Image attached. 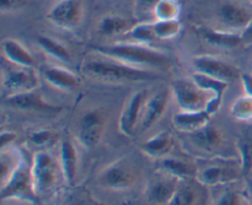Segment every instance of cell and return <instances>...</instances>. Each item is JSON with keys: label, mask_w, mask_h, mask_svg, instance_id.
Wrapping results in <instances>:
<instances>
[{"label": "cell", "mask_w": 252, "mask_h": 205, "mask_svg": "<svg viewBox=\"0 0 252 205\" xmlns=\"http://www.w3.org/2000/svg\"><path fill=\"white\" fill-rule=\"evenodd\" d=\"M1 53L5 60L9 61L11 65L21 66V68L36 66V59L32 53H30L29 49L16 39H4L1 43Z\"/></svg>", "instance_id": "cell-21"}, {"label": "cell", "mask_w": 252, "mask_h": 205, "mask_svg": "<svg viewBox=\"0 0 252 205\" xmlns=\"http://www.w3.org/2000/svg\"><path fill=\"white\" fill-rule=\"evenodd\" d=\"M169 98L170 95L166 90L154 93L147 98L143 107L142 118H140V127L143 130L149 129L164 116L169 106Z\"/></svg>", "instance_id": "cell-17"}, {"label": "cell", "mask_w": 252, "mask_h": 205, "mask_svg": "<svg viewBox=\"0 0 252 205\" xmlns=\"http://www.w3.org/2000/svg\"><path fill=\"white\" fill-rule=\"evenodd\" d=\"M106 128V116L102 110H90L80 118L78 124V140L86 149H93L102 139Z\"/></svg>", "instance_id": "cell-8"}, {"label": "cell", "mask_w": 252, "mask_h": 205, "mask_svg": "<svg viewBox=\"0 0 252 205\" xmlns=\"http://www.w3.org/2000/svg\"><path fill=\"white\" fill-rule=\"evenodd\" d=\"M32 178L37 196H43L56 188L59 176L63 177L59 162L46 150H39L32 159Z\"/></svg>", "instance_id": "cell-4"}, {"label": "cell", "mask_w": 252, "mask_h": 205, "mask_svg": "<svg viewBox=\"0 0 252 205\" xmlns=\"http://www.w3.org/2000/svg\"><path fill=\"white\" fill-rule=\"evenodd\" d=\"M219 19L231 29H245L252 21V14L238 2H224L219 9Z\"/></svg>", "instance_id": "cell-19"}, {"label": "cell", "mask_w": 252, "mask_h": 205, "mask_svg": "<svg viewBox=\"0 0 252 205\" xmlns=\"http://www.w3.org/2000/svg\"><path fill=\"white\" fill-rule=\"evenodd\" d=\"M174 146V139L169 132H160L142 144L140 150L152 159L161 160L170 154Z\"/></svg>", "instance_id": "cell-25"}, {"label": "cell", "mask_w": 252, "mask_h": 205, "mask_svg": "<svg viewBox=\"0 0 252 205\" xmlns=\"http://www.w3.org/2000/svg\"><path fill=\"white\" fill-rule=\"evenodd\" d=\"M204 188L197 179L181 181L167 205H206Z\"/></svg>", "instance_id": "cell-15"}, {"label": "cell", "mask_w": 252, "mask_h": 205, "mask_svg": "<svg viewBox=\"0 0 252 205\" xmlns=\"http://www.w3.org/2000/svg\"><path fill=\"white\" fill-rule=\"evenodd\" d=\"M128 38L133 39L134 43L139 44H148L152 43V42L157 41V34H155L154 29V21L148 22L143 21L139 24H135L134 26L130 29V31H128L125 34Z\"/></svg>", "instance_id": "cell-29"}, {"label": "cell", "mask_w": 252, "mask_h": 205, "mask_svg": "<svg viewBox=\"0 0 252 205\" xmlns=\"http://www.w3.org/2000/svg\"><path fill=\"white\" fill-rule=\"evenodd\" d=\"M192 64L196 68V71L207 74L212 78L230 83L236 78H240L241 74L239 69L233 64L223 60L220 58L212 56H197L192 59Z\"/></svg>", "instance_id": "cell-12"}, {"label": "cell", "mask_w": 252, "mask_h": 205, "mask_svg": "<svg viewBox=\"0 0 252 205\" xmlns=\"http://www.w3.org/2000/svg\"><path fill=\"white\" fill-rule=\"evenodd\" d=\"M38 85V78L33 68L12 65L2 71V88L9 93L7 96L36 90Z\"/></svg>", "instance_id": "cell-10"}, {"label": "cell", "mask_w": 252, "mask_h": 205, "mask_svg": "<svg viewBox=\"0 0 252 205\" xmlns=\"http://www.w3.org/2000/svg\"><path fill=\"white\" fill-rule=\"evenodd\" d=\"M191 79L194 81V84L197 86H199L202 90L206 91V92H208L211 95L212 100L209 101L207 112L211 113L212 116L216 115L219 108H220L221 100H223V96L225 93V91L228 90L229 83L219 80V79L212 78V76L203 73H199V71H194L191 75Z\"/></svg>", "instance_id": "cell-14"}, {"label": "cell", "mask_w": 252, "mask_h": 205, "mask_svg": "<svg viewBox=\"0 0 252 205\" xmlns=\"http://www.w3.org/2000/svg\"><path fill=\"white\" fill-rule=\"evenodd\" d=\"M93 49L100 56L123 61V63L135 66V68L166 70L171 66V59L166 54L154 48H150L147 44L122 42V43L96 46Z\"/></svg>", "instance_id": "cell-1"}, {"label": "cell", "mask_w": 252, "mask_h": 205, "mask_svg": "<svg viewBox=\"0 0 252 205\" xmlns=\"http://www.w3.org/2000/svg\"><path fill=\"white\" fill-rule=\"evenodd\" d=\"M130 20L126 19L123 16H118V15H107L103 16L102 19L98 21L97 29L101 34L106 37H116L126 34L128 31H130L133 26Z\"/></svg>", "instance_id": "cell-27"}, {"label": "cell", "mask_w": 252, "mask_h": 205, "mask_svg": "<svg viewBox=\"0 0 252 205\" xmlns=\"http://www.w3.org/2000/svg\"><path fill=\"white\" fill-rule=\"evenodd\" d=\"M59 161H61L63 179L68 186H74L78 175V150L70 138H63L59 145Z\"/></svg>", "instance_id": "cell-18"}, {"label": "cell", "mask_w": 252, "mask_h": 205, "mask_svg": "<svg viewBox=\"0 0 252 205\" xmlns=\"http://www.w3.org/2000/svg\"><path fill=\"white\" fill-rule=\"evenodd\" d=\"M212 115L207 111H199V112H186V111H181V112L176 113L172 118V124L176 129L180 132L191 133L197 132L201 128L206 127L207 124L211 123Z\"/></svg>", "instance_id": "cell-22"}, {"label": "cell", "mask_w": 252, "mask_h": 205, "mask_svg": "<svg viewBox=\"0 0 252 205\" xmlns=\"http://www.w3.org/2000/svg\"><path fill=\"white\" fill-rule=\"evenodd\" d=\"M16 139V134L11 130H4L1 133V137H0V146H1V150L6 149L7 145L11 144L14 140Z\"/></svg>", "instance_id": "cell-39"}, {"label": "cell", "mask_w": 252, "mask_h": 205, "mask_svg": "<svg viewBox=\"0 0 252 205\" xmlns=\"http://www.w3.org/2000/svg\"><path fill=\"white\" fill-rule=\"evenodd\" d=\"M159 166L161 174L174 177L180 182L187 181V179H196L197 169H198L189 160H185L182 157L169 156V155L160 160Z\"/></svg>", "instance_id": "cell-20"}, {"label": "cell", "mask_w": 252, "mask_h": 205, "mask_svg": "<svg viewBox=\"0 0 252 205\" xmlns=\"http://www.w3.org/2000/svg\"><path fill=\"white\" fill-rule=\"evenodd\" d=\"M240 80H241V84H243V88L245 95L252 97V74H249V73L241 74Z\"/></svg>", "instance_id": "cell-38"}, {"label": "cell", "mask_w": 252, "mask_h": 205, "mask_svg": "<svg viewBox=\"0 0 252 205\" xmlns=\"http://www.w3.org/2000/svg\"><path fill=\"white\" fill-rule=\"evenodd\" d=\"M47 19L64 29H75L84 20L83 0H59L47 14Z\"/></svg>", "instance_id": "cell-9"}, {"label": "cell", "mask_w": 252, "mask_h": 205, "mask_svg": "<svg viewBox=\"0 0 252 205\" xmlns=\"http://www.w3.org/2000/svg\"><path fill=\"white\" fill-rule=\"evenodd\" d=\"M216 205H243V197L235 191H228L218 199Z\"/></svg>", "instance_id": "cell-36"}, {"label": "cell", "mask_w": 252, "mask_h": 205, "mask_svg": "<svg viewBox=\"0 0 252 205\" xmlns=\"http://www.w3.org/2000/svg\"><path fill=\"white\" fill-rule=\"evenodd\" d=\"M84 70L94 78L112 83H142L158 78L157 74L152 70L135 68L129 64L103 56L89 60L84 66Z\"/></svg>", "instance_id": "cell-2"}, {"label": "cell", "mask_w": 252, "mask_h": 205, "mask_svg": "<svg viewBox=\"0 0 252 205\" xmlns=\"http://www.w3.org/2000/svg\"><path fill=\"white\" fill-rule=\"evenodd\" d=\"M189 135L194 146L198 147L199 150H203V151H217L218 149H220L224 143V137L220 130L212 125L211 123Z\"/></svg>", "instance_id": "cell-23"}, {"label": "cell", "mask_w": 252, "mask_h": 205, "mask_svg": "<svg viewBox=\"0 0 252 205\" xmlns=\"http://www.w3.org/2000/svg\"><path fill=\"white\" fill-rule=\"evenodd\" d=\"M0 197L2 201L17 199L27 203H36L38 196L34 189L31 165L27 164L26 160L20 159L9 178L1 183Z\"/></svg>", "instance_id": "cell-3"}, {"label": "cell", "mask_w": 252, "mask_h": 205, "mask_svg": "<svg viewBox=\"0 0 252 205\" xmlns=\"http://www.w3.org/2000/svg\"><path fill=\"white\" fill-rule=\"evenodd\" d=\"M180 181L174 177L161 174L158 178H154L147 187V198L148 201L154 204L167 205L171 201L172 196L179 187Z\"/></svg>", "instance_id": "cell-16"}, {"label": "cell", "mask_w": 252, "mask_h": 205, "mask_svg": "<svg viewBox=\"0 0 252 205\" xmlns=\"http://www.w3.org/2000/svg\"><path fill=\"white\" fill-rule=\"evenodd\" d=\"M4 103L9 107L20 111H31V112L41 113H59L61 107L48 103L44 100L43 95L38 88L27 92L16 93V95L7 96Z\"/></svg>", "instance_id": "cell-13"}, {"label": "cell", "mask_w": 252, "mask_h": 205, "mask_svg": "<svg viewBox=\"0 0 252 205\" xmlns=\"http://www.w3.org/2000/svg\"><path fill=\"white\" fill-rule=\"evenodd\" d=\"M171 91L179 107L186 112L207 111L212 100V97H208L209 93L197 86L192 79H177L171 84Z\"/></svg>", "instance_id": "cell-5"}, {"label": "cell", "mask_w": 252, "mask_h": 205, "mask_svg": "<svg viewBox=\"0 0 252 205\" xmlns=\"http://www.w3.org/2000/svg\"><path fill=\"white\" fill-rule=\"evenodd\" d=\"M57 137L52 130L47 129H38L34 130L30 134L29 140L37 147H41V150H44L43 147L49 146L56 142Z\"/></svg>", "instance_id": "cell-34"}, {"label": "cell", "mask_w": 252, "mask_h": 205, "mask_svg": "<svg viewBox=\"0 0 252 205\" xmlns=\"http://www.w3.org/2000/svg\"><path fill=\"white\" fill-rule=\"evenodd\" d=\"M145 101H147L145 91H137L128 98L118 119V129L121 134L127 138H132L135 134L142 118Z\"/></svg>", "instance_id": "cell-11"}, {"label": "cell", "mask_w": 252, "mask_h": 205, "mask_svg": "<svg viewBox=\"0 0 252 205\" xmlns=\"http://www.w3.org/2000/svg\"><path fill=\"white\" fill-rule=\"evenodd\" d=\"M239 154H240L241 174L244 177L252 174V139L244 138L239 142Z\"/></svg>", "instance_id": "cell-32"}, {"label": "cell", "mask_w": 252, "mask_h": 205, "mask_svg": "<svg viewBox=\"0 0 252 205\" xmlns=\"http://www.w3.org/2000/svg\"><path fill=\"white\" fill-rule=\"evenodd\" d=\"M250 2H251V4H252V0H250Z\"/></svg>", "instance_id": "cell-42"}, {"label": "cell", "mask_w": 252, "mask_h": 205, "mask_svg": "<svg viewBox=\"0 0 252 205\" xmlns=\"http://www.w3.org/2000/svg\"><path fill=\"white\" fill-rule=\"evenodd\" d=\"M137 181V171L130 162L120 160L106 167L98 177L102 187L112 191H126L134 186Z\"/></svg>", "instance_id": "cell-7"}, {"label": "cell", "mask_w": 252, "mask_h": 205, "mask_svg": "<svg viewBox=\"0 0 252 205\" xmlns=\"http://www.w3.org/2000/svg\"><path fill=\"white\" fill-rule=\"evenodd\" d=\"M241 36H243L244 42H251L252 41V21L250 22L248 27L244 31H241Z\"/></svg>", "instance_id": "cell-40"}, {"label": "cell", "mask_w": 252, "mask_h": 205, "mask_svg": "<svg viewBox=\"0 0 252 205\" xmlns=\"http://www.w3.org/2000/svg\"><path fill=\"white\" fill-rule=\"evenodd\" d=\"M160 0H134V11L137 17L147 19L149 15L154 17V10Z\"/></svg>", "instance_id": "cell-35"}, {"label": "cell", "mask_w": 252, "mask_h": 205, "mask_svg": "<svg viewBox=\"0 0 252 205\" xmlns=\"http://www.w3.org/2000/svg\"><path fill=\"white\" fill-rule=\"evenodd\" d=\"M241 174V166L231 161H213L197 169L196 179L207 187L220 186L236 181Z\"/></svg>", "instance_id": "cell-6"}, {"label": "cell", "mask_w": 252, "mask_h": 205, "mask_svg": "<svg viewBox=\"0 0 252 205\" xmlns=\"http://www.w3.org/2000/svg\"><path fill=\"white\" fill-rule=\"evenodd\" d=\"M44 80L58 90H73L79 85V78L73 73L62 66H46L42 70Z\"/></svg>", "instance_id": "cell-24"}, {"label": "cell", "mask_w": 252, "mask_h": 205, "mask_svg": "<svg viewBox=\"0 0 252 205\" xmlns=\"http://www.w3.org/2000/svg\"><path fill=\"white\" fill-rule=\"evenodd\" d=\"M27 0H0V9L2 12L15 11L26 5Z\"/></svg>", "instance_id": "cell-37"}, {"label": "cell", "mask_w": 252, "mask_h": 205, "mask_svg": "<svg viewBox=\"0 0 252 205\" xmlns=\"http://www.w3.org/2000/svg\"><path fill=\"white\" fill-rule=\"evenodd\" d=\"M202 37L207 43L212 44L219 48H236L243 43V36L241 33L231 31H219V29H204L201 31Z\"/></svg>", "instance_id": "cell-26"}, {"label": "cell", "mask_w": 252, "mask_h": 205, "mask_svg": "<svg viewBox=\"0 0 252 205\" xmlns=\"http://www.w3.org/2000/svg\"><path fill=\"white\" fill-rule=\"evenodd\" d=\"M182 26L180 20H155L154 29L159 41L175 38L181 31Z\"/></svg>", "instance_id": "cell-30"}, {"label": "cell", "mask_w": 252, "mask_h": 205, "mask_svg": "<svg viewBox=\"0 0 252 205\" xmlns=\"http://www.w3.org/2000/svg\"><path fill=\"white\" fill-rule=\"evenodd\" d=\"M36 42L43 49L44 53L53 57L54 59H58L61 61L70 60V53H69L68 48L64 44H62L61 42L57 41V39L44 36V34H39V36L36 37Z\"/></svg>", "instance_id": "cell-28"}, {"label": "cell", "mask_w": 252, "mask_h": 205, "mask_svg": "<svg viewBox=\"0 0 252 205\" xmlns=\"http://www.w3.org/2000/svg\"><path fill=\"white\" fill-rule=\"evenodd\" d=\"M181 14L179 0H160L154 10L155 20H177Z\"/></svg>", "instance_id": "cell-31"}, {"label": "cell", "mask_w": 252, "mask_h": 205, "mask_svg": "<svg viewBox=\"0 0 252 205\" xmlns=\"http://www.w3.org/2000/svg\"><path fill=\"white\" fill-rule=\"evenodd\" d=\"M248 178V193H249V198H250L251 203H252V176L251 174L249 176H246Z\"/></svg>", "instance_id": "cell-41"}, {"label": "cell", "mask_w": 252, "mask_h": 205, "mask_svg": "<svg viewBox=\"0 0 252 205\" xmlns=\"http://www.w3.org/2000/svg\"><path fill=\"white\" fill-rule=\"evenodd\" d=\"M231 115L238 120H252V97L244 95L231 107Z\"/></svg>", "instance_id": "cell-33"}]
</instances>
